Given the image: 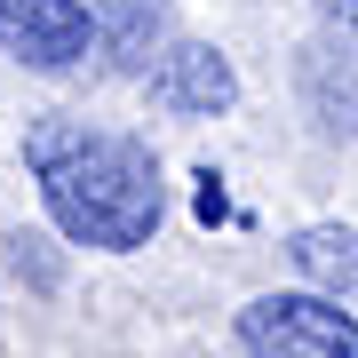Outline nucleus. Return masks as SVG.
<instances>
[{"mask_svg":"<svg viewBox=\"0 0 358 358\" xmlns=\"http://www.w3.org/2000/svg\"><path fill=\"white\" fill-rule=\"evenodd\" d=\"M24 167L40 183V207L72 247H103L128 255L143 247L167 215L159 192V159L152 143L120 136V128H88V120H40L24 128Z\"/></svg>","mask_w":358,"mask_h":358,"instance_id":"1","label":"nucleus"},{"mask_svg":"<svg viewBox=\"0 0 358 358\" xmlns=\"http://www.w3.org/2000/svg\"><path fill=\"white\" fill-rule=\"evenodd\" d=\"M239 350L247 358H358V310L343 294H255L239 310Z\"/></svg>","mask_w":358,"mask_h":358,"instance_id":"2","label":"nucleus"},{"mask_svg":"<svg viewBox=\"0 0 358 358\" xmlns=\"http://www.w3.org/2000/svg\"><path fill=\"white\" fill-rule=\"evenodd\" d=\"M96 48V16L80 0H0V56L32 72H72Z\"/></svg>","mask_w":358,"mask_h":358,"instance_id":"3","label":"nucleus"},{"mask_svg":"<svg viewBox=\"0 0 358 358\" xmlns=\"http://www.w3.org/2000/svg\"><path fill=\"white\" fill-rule=\"evenodd\" d=\"M152 103L176 112V120H215V112L239 103V72H231V56L207 48V40H176V48L159 56V72H152Z\"/></svg>","mask_w":358,"mask_h":358,"instance_id":"4","label":"nucleus"},{"mask_svg":"<svg viewBox=\"0 0 358 358\" xmlns=\"http://www.w3.org/2000/svg\"><path fill=\"white\" fill-rule=\"evenodd\" d=\"M167 32V0H96V48L112 72H143Z\"/></svg>","mask_w":358,"mask_h":358,"instance_id":"5","label":"nucleus"},{"mask_svg":"<svg viewBox=\"0 0 358 358\" xmlns=\"http://www.w3.org/2000/svg\"><path fill=\"white\" fill-rule=\"evenodd\" d=\"M287 263L303 271L319 294H343V303H358V231L350 223H310L287 239Z\"/></svg>","mask_w":358,"mask_h":358,"instance_id":"6","label":"nucleus"},{"mask_svg":"<svg viewBox=\"0 0 358 358\" xmlns=\"http://www.w3.org/2000/svg\"><path fill=\"white\" fill-rule=\"evenodd\" d=\"M303 103H310V120H319V136H350L358 143V72L334 48L303 56Z\"/></svg>","mask_w":358,"mask_h":358,"instance_id":"7","label":"nucleus"},{"mask_svg":"<svg viewBox=\"0 0 358 358\" xmlns=\"http://www.w3.org/2000/svg\"><path fill=\"white\" fill-rule=\"evenodd\" d=\"M327 32H343V48H358V0H319Z\"/></svg>","mask_w":358,"mask_h":358,"instance_id":"8","label":"nucleus"},{"mask_svg":"<svg viewBox=\"0 0 358 358\" xmlns=\"http://www.w3.org/2000/svg\"><path fill=\"white\" fill-rule=\"evenodd\" d=\"M199 223H223V192H215V176H199Z\"/></svg>","mask_w":358,"mask_h":358,"instance_id":"9","label":"nucleus"}]
</instances>
